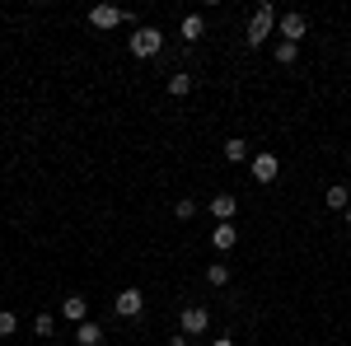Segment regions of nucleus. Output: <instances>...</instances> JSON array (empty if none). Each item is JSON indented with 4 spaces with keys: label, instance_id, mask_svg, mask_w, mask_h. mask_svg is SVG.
Here are the masks:
<instances>
[{
    "label": "nucleus",
    "instance_id": "f257e3e1",
    "mask_svg": "<svg viewBox=\"0 0 351 346\" xmlns=\"http://www.w3.org/2000/svg\"><path fill=\"white\" fill-rule=\"evenodd\" d=\"M271 33H276V10H271V5H258V10H253V19H248L243 42H248V47H263Z\"/></svg>",
    "mask_w": 351,
    "mask_h": 346
},
{
    "label": "nucleus",
    "instance_id": "f03ea898",
    "mask_svg": "<svg viewBox=\"0 0 351 346\" xmlns=\"http://www.w3.org/2000/svg\"><path fill=\"white\" fill-rule=\"evenodd\" d=\"M127 47H132V56L150 61V56H160V52H164V33H160V28H150V24H141L132 38H127Z\"/></svg>",
    "mask_w": 351,
    "mask_h": 346
},
{
    "label": "nucleus",
    "instance_id": "7ed1b4c3",
    "mask_svg": "<svg viewBox=\"0 0 351 346\" xmlns=\"http://www.w3.org/2000/svg\"><path fill=\"white\" fill-rule=\"evenodd\" d=\"M304 33H309V14H300V10H291V14L276 19V38H281V42H295V47H300Z\"/></svg>",
    "mask_w": 351,
    "mask_h": 346
},
{
    "label": "nucleus",
    "instance_id": "20e7f679",
    "mask_svg": "<svg viewBox=\"0 0 351 346\" xmlns=\"http://www.w3.org/2000/svg\"><path fill=\"white\" fill-rule=\"evenodd\" d=\"M178 323H183V337H202V332L211 328V309H206V304H188V309L178 314Z\"/></svg>",
    "mask_w": 351,
    "mask_h": 346
},
{
    "label": "nucleus",
    "instance_id": "39448f33",
    "mask_svg": "<svg viewBox=\"0 0 351 346\" xmlns=\"http://www.w3.org/2000/svg\"><path fill=\"white\" fill-rule=\"evenodd\" d=\"M141 309H145V295L136 291V286L117 291V299H112V314H117V319H141Z\"/></svg>",
    "mask_w": 351,
    "mask_h": 346
},
{
    "label": "nucleus",
    "instance_id": "423d86ee",
    "mask_svg": "<svg viewBox=\"0 0 351 346\" xmlns=\"http://www.w3.org/2000/svg\"><path fill=\"white\" fill-rule=\"evenodd\" d=\"M248 169H253V178L267 187V183H276V173H281V160L271 155V150H258L253 160H248Z\"/></svg>",
    "mask_w": 351,
    "mask_h": 346
},
{
    "label": "nucleus",
    "instance_id": "0eeeda50",
    "mask_svg": "<svg viewBox=\"0 0 351 346\" xmlns=\"http://www.w3.org/2000/svg\"><path fill=\"white\" fill-rule=\"evenodd\" d=\"M89 24L94 28H117V24H132V14L117 10V5H94V10H89Z\"/></svg>",
    "mask_w": 351,
    "mask_h": 346
},
{
    "label": "nucleus",
    "instance_id": "6e6552de",
    "mask_svg": "<svg viewBox=\"0 0 351 346\" xmlns=\"http://www.w3.org/2000/svg\"><path fill=\"white\" fill-rule=\"evenodd\" d=\"M211 215H216L220 225H230V220L239 215V197H234V192H216V197H211Z\"/></svg>",
    "mask_w": 351,
    "mask_h": 346
},
{
    "label": "nucleus",
    "instance_id": "1a4fd4ad",
    "mask_svg": "<svg viewBox=\"0 0 351 346\" xmlns=\"http://www.w3.org/2000/svg\"><path fill=\"white\" fill-rule=\"evenodd\" d=\"M61 314H66V319L80 328V323L89 319V299H84V295H66V299H61Z\"/></svg>",
    "mask_w": 351,
    "mask_h": 346
},
{
    "label": "nucleus",
    "instance_id": "9d476101",
    "mask_svg": "<svg viewBox=\"0 0 351 346\" xmlns=\"http://www.w3.org/2000/svg\"><path fill=\"white\" fill-rule=\"evenodd\" d=\"M220 155H225L230 164H243V160H253V150H248V140H243V136H230V140L220 145Z\"/></svg>",
    "mask_w": 351,
    "mask_h": 346
},
{
    "label": "nucleus",
    "instance_id": "9b49d317",
    "mask_svg": "<svg viewBox=\"0 0 351 346\" xmlns=\"http://www.w3.org/2000/svg\"><path fill=\"white\" fill-rule=\"evenodd\" d=\"M211 243H216L220 253H230V248L239 243V225H234V220H230V225H216V230H211Z\"/></svg>",
    "mask_w": 351,
    "mask_h": 346
},
{
    "label": "nucleus",
    "instance_id": "f8f14e48",
    "mask_svg": "<svg viewBox=\"0 0 351 346\" xmlns=\"http://www.w3.org/2000/svg\"><path fill=\"white\" fill-rule=\"evenodd\" d=\"M75 346H104V328L94 319H84L80 328H75Z\"/></svg>",
    "mask_w": 351,
    "mask_h": 346
},
{
    "label": "nucleus",
    "instance_id": "ddd939ff",
    "mask_svg": "<svg viewBox=\"0 0 351 346\" xmlns=\"http://www.w3.org/2000/svg\"><path fill=\"white\" fill-rule=\"evenodd\" d=\"M324 201L332 206V211H347V206H351V187H347V183H332V187L324 192Z\"/></svg>",
    "mask_w": 351,
    "mask_h": 346
},
{
    "label": "nucleus",
    "instance_id": "4468645a",
    "mask_svg": "<svg viewBox=\"0 0 351 346\" xmlns=\"http://www.w3.org/2000/svg\"><path fill=\"white\" fill-rule=\"evenodd\" d=\"M164 89H169L173 99H188V94H192V75H188V71H173V75L164 80Z\"/></svg>",
    "mask_w": 351,
    "mask_h": 346
},
{
    "label": "nucleus",
    "instance_id": "2eb2a0df",
    "mask_svg": "<svg viewBox=\"0 0 351 346\" xmlns=\"http://www.w3.org/2000/svg\"><path fill=\"white\" fill-rule=\"evenodd\" d=\"M178 33H183V38H188V42H197V38H206V24H202V14H188V19H183V28H178Z\"/></svg>",
    "mask_w": 351,
    "mask_h": 346
},
{
    "label": "nucleus",
    "instance_id": "dca6fc26",
    "mask_svg": "<svg viewBox=\"0 0 351 346\" xmlns=\"http://www.w3.org/2000/svg\"><path fill=\"white\" fill-rule=\"evenodd\" d=\"M19 332V314L14 309H0V337H14Z\"/></svg>",
    "mask_w": 351,
    "mask_h": 346
},
{
    "label": "nucleus",
    "instance_id": "f3484780",
    "mask_svg": "<svg viewBox=\"0 0 351 346\" xmlns=\"http://www.w3.org/2000/svg\"><path fill=\"white\" fill-rule=\"evenodd\" d=\"M206 281H211V286H230V267L211 262V267H206Z\"/></svg>",
    "mask_w": 351,
    "mask_h": 346
},
{
    "label": "nucleus",
    "instance_id": "a211bd4d",
    "mask_svg": "<svg viewBox=\"0 0 351 346\" xmlns=\"http://www.w3.org/2000/svg\"><path fill=\"white\" fill-rule=\"evenodd\" d=\"M295 56H300L295 42H276V61H281V66H295Z\"/></svg>",
    "mask_w": 351,
    "mask_h": 346
},
{
    "label": "nucleus",
    "instance_id": "6ab92c4d",
    "mask_svg": "<svg viewBox=\"0 0 351 346\" xmlns=\"http://www.w3.org/2000/svg\"><path fill=\"white\" fill-rule=\"evenodd\" d=\"M33 332H38V337H52V332H56V319H52V314H38V319H33Z\"/></svg>",
    "mask_w": 351,
    "mask_h": 346
},
{
    "label": "nucleus",
    "instance_id": "aec40b11",
    "mask_svg": "<svg viewBox=\"0 0 351 346\" xmlns=\"http://www.w3.org/2000/svg\"><path fill=\"white\" fill-rule=\"evenodd\" d=\"M173 215H178V220H192V215H197V201H192V197H183V201L173 206Z\"/></svg>",
    "mask_w": 351,
    "mask_h": 346
},
{
    "label": "nucleus",
    "instance_id": "412c9836",
    "mask_svg": "<svg viewBox=\"0 0 351 346\" xmlns=\"http://www.w3.org/2000/svg\"><path fill=\"white\" fill-rule=\"evenodd\" d=\"M164 346H188V337H169V342H164Z\"/></svg>",
    "mask_w": 351,
    "mask_h": 346
},
{
    "label": "nucleus",
    "instance_id": "4be33fe9",
    "mask_svg": "<svg viewBox=\"0 0 351 346\" xmlns=\"http://www.w3.org/2000/svg\"><path fill=\"white\" fill-rule=\"evenodd\" d=\"M211 346H234V342H230V337H216V342H211Z\"/></svg>",
    "mask_w": 351,
    "mask_h": 346
},
{
    "label": "nucleus",
    "instance_id": "5701e85b",
    "mask_svg": "<svg viewBox=\"0 0 351 346\" xmlns=\"http://www.w3.org/2000/svg\"><path fill=\"white\" fill-rule=\"evenodd\" d=\"M347 225H351V206H347Z\"/></svg>",
    "mask_w": 351,
    "mask_h": 346
}]
</instances>
